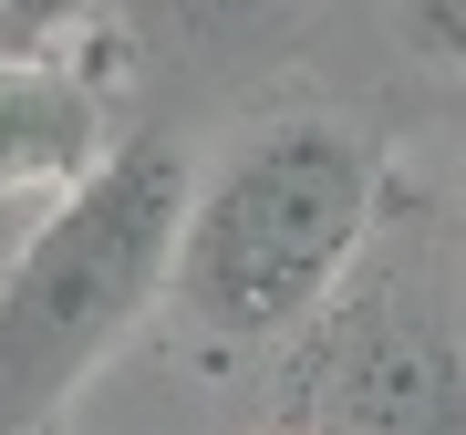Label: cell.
Wrapping results in <instances>:
<instances>
[{
	"instance_id": "cell-1",
	"label": "cell",
	"mask_w": 466,
	"mask_h": 435,
	"mask_svg": "<svg viewBox=\"0 0 466 435\" xmlns=\"http://www.w3.org/2000/svg\"><path fill=\"white\" fill-rule=\"evenodd\" d=\"M373 228H383L373 135L342 115H280V125L238 135L218 177L187 187L167 290L208 342L259 352V342H290L332 301Z\"/></svg>"
},
{
	"instance_id": "cell-2",
	"label": "cell",
	"mask_w": 466,
	"mask_h": 435,
	"mask_svg": "<svg viewBox=\"0 0 466 435\" xmlns=\"http://www.w3.org/2000/svg\"><path fill=\"white\" fill-rule=\"evenodd\" d=\"M187 187L198 167L177 135H125L21 238V259L0 269V435H32L42 415H63L73 384L167 301Z\"/></svg>"
},
{
	"instance_id": "cell-3",
	"label": "cell",
	"mask_w": 466,
	"mask_h": 435,
	"mask_svg": "<svg viewBox=\"0 0 466 435\" xmlns=\"http://www.w3.org/2000/svg\"><path fill=\"white\" fill-rule=\"evenodd\" d=\"M300 352V425L311 435H466V280L425 249H383L342 269V290Z\"/></svg>"
},
{
	"instance_id": "cell-4",
	"label": "cell",
	"mask_w": 466,
	"mask_h": 435,
	"mask_svg": "<svg viewBox=\"0 0 466 435\" xmlns=\"http://www.w3.org/2000/svg\"><path fill=\"white\" fill-rule=\"evenodd\" d=\"M104 146H115L104 94L84 73L42 63V52H0V197H63Z\"/></svg>"
},
{
	"instance_id": "cell-5",
	"label": "cell",
	"mask_w": 466,
	"mask_h": 435,
	"mask_svg": "<svg viewBox=\"0 0 466 435\" xmlns=\"http://www.w3.org/2000/svg\"><path fill=\"white\" fill-rule=\"evenodd\" d=\"M104 11H115V0H0V52H42V63H63V42L94 32Z\"/></svg>"
},
{
	"instance_id": "cell-6",
	"label": "cell",
	"mask_w": 466,
	"mask_h": 435,
	"mask_svg": "<svg viewBox=\"0 0 466 435\" xmlns=\"http://www.w3.org/2000/svg\"><path fill=\"white\" fill-rule=\"evenodd\" d=\"M394 11V42L435 73H466V0H383Z\"/></svg>"
}]
</instances>
